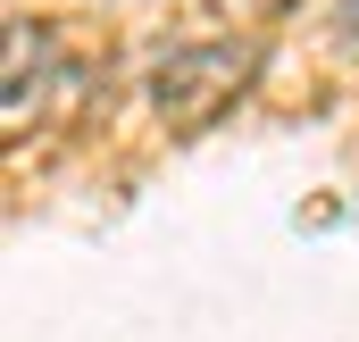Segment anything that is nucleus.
Returning a JSON list of instances; mask_svg holds the SVG:
<instances>
[{
	"mask_svg": "<svg viewBox=\"0 0 359 342\" xmlns=\"http://www.w3.org/2000/svg\"><path fill=\"white\" fill-rule=\"evenodd\" d=\"M92 67L67 59V42L50 25H25L8 17V67H0V109H8V134H34V125H59L76 100H84Z\"/></svg>",
	"mask_w": 359,
	"mask_h": 342,
	"instance_id": "obj_1",
	"label": "nucleus"
},
{
	"mask_svg": "<svg viewBox=\"0 0 359 342\" xmlns=\"http://www.w3.org/2000/svg\"><path fill=\"white\" fill-rule=\"evenodd\" d=\"M259 76V50L243 42V34H217V42H184L168 50L159 67H151V109L168 117V125H209V117H226L234 109V92Z\"/></svg>",
	"mask_w": 359,
	"mask_h": 342,
	"instance_id": "obj_2",
	"label": "nucleus"
}]
</instances>
